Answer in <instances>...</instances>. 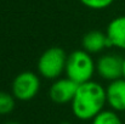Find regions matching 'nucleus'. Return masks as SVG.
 <instances>
[{"mask_svg":"<svg viewBox=\"0 0 125 124\" xmlns=\"http://www.w3.org/2000/svg\"><path fill=\"white\" fill-rule=\"evenodd\" d=\"M71 105L75 118L80 121H92L107 105L106 88L94 80L83 83L78 86Z\"/></svg>","mask_w":125,"mask_h":124,"instance_id":"f257e3e1","label":"nucleus"},{"mask_svg":"<svg viewBox=\"0 0 125 124\" xmlns=\"http://www.w3.org/2000/svg\"><path fill=\"white\" fill-rule=\"evenodd\" d=\"M96 72V62L85 50H75L67 57L66 63V76L71 80L75 82L77 84L92 80L94 73Z\"/></svg>","mask_w":125,"mask_h":124,"instance_id":"f03ea898","label":"nucleus"},{"mask_svg":"<svg viewBox=\"0 0 125 124\" xmlns=\"http://www.w3.org/2000/svg\"><path fill=\"white\" fill-rule=\"evenodd\" d=\"M68 55L61 47L52 46L45 50L38 60V72L42 78L56 80L66 71Z\"/></svg>","mask_w":125,"mask_h":124,"instance_id":"7ed1b4c3","label":"nucleus"},{"mask_svg":"<svg viewBox=\"0 0 125 124\" xmlns=\"http://www.w3.org/2000/svg\"><path fill=\"white\" fill-rule=\"evenodd\" d=\"M40 90V78L38 74L26 71L16 76L11 85V94L16 100L29 101L34 99Z\"/></svg>","mask_w":125,"mask_h":124,"instance_id":"20e7f679","label":"nucleus"},{"mask_svg":"<svg viewBox=\"0 0 125 124\" xmlns=\"http://www.w3.org/2000/svg\"><path fill=\"white\" fill-rule=\"evenodd\" d=\"M123 62L124 58L117 54L102 55L96 61V72L102 79L108 82L120 79L123 78Z\"/></svg>","mask_w":125,"mask_h":124,"instance_id":"39448f33","label":"nucleus"},{"mask_svg":"<svg viewBox=\"0 0 125 124\" xmlns=\"http://www.w3.org/2000/svg\"><path fill=\"white\" fill-rule=\"evenodd\" d=\"M79 84L71 80L69 78H58L50 86L49 95L52 102L57 105H66L72 102V100L75 96V92L78 90Z\"/></svg>","mask_w":125,"mask_h":124,"instance_id":"423d86ee","label":"nucleus"},{"mask_svg":"<svg viewBox=\"0 0 125 124\" xmlns=\"http://www.w3.org/2000/svg\"><path fill=\"white\" fill-rule=\"evenodd\" d=\"M107 105L115 112H125V79L109 82L106 88Z\"/></svg>","mask_w":125,"mask_h":124,"instance_id":"0eeeda50","label":"nucleus"},{"mask_svg":"<svg viewBox=\"0 0 125 124\" xmlns=\"http://www.w3.org/2000/svg\"><path fill=\"white\" fill-rule=\"evenodd\" d=\"M111 47H117L125 51V15L113 18L106 31Z\"/></svg>","mask_w":125,"mask_h":124,"instance_id":"6e6552de","label":"nucleus"},{"mask_svg":"<svg viewBox=\"0 0 125 124\" xmlns=\"http://www.w3.org/2000/svg\"><path fill=\"white\" fill-rule=\"evenodd\" d=\"M106 47H111L107 34L100 31H90L83 38V49L89 54H98Z\"/></svg>","mask_w":125,"mask_h":124,"instance_id":"1a4fd4ad","label":"nucleus"},{"mask_svg":"<svg viewBox=\"0 0 125 124\" xmlns=\"http://www.w3.org/2000/svg\"><path fill=\"white\" fill-rule=\"evenodd\" d=\"M91 124H124L122 122L119 114L113 110H103L100 112L94 119Z\"/></svg>","mask_w":125,"mask_h":124,"instance_id":"9d476101","label":"nucleus"},{"mask_svg":"<svg viewBox=\"0 0 125 124\" xmlns=\"http://www.w3.org/2000/svg\"><path fill=\"white\" fill-rule=\"evenodd\" d=\"M16 99L12 94L0 91V116H7L15 110Z\"/></svg>","mask_w":125,"mask_h":124,"instance_id":"9b49d317","label":"nucleus"},{"mask_svg":"<svg viewBox=\"0 0 125 124\" xmlns=\"http://www.w3.org/2000/svg\"><path fill=\"white\" fill-rule=\"evenodd\" d=\"M79 1L84 6L91 10H104L114 2V0H79Z\"/></svg>","mask_w":125,"mask_h":124,"instance_id":"f8f14e48","label":"nucleus"},{"mask_svg":"<svg viewBox=\"0 0 125 124\" xmlns=\"http://www.w3.org/2000/svg\"><path fill=\"white\" fill-rule=\"evenodd\" d=\"M123 78L125 79V58H124V62H123Z\"/></svg>","mask_w":125,"mask_h":124,"instance_id":"ddd939ff","label":"nucleus"},{"mask_svg":"<svg viewBox=\"0 0 125 124\" xmlns=\"http://www.w3.org/2000/svg\"><path fill=\"white\" fill-rule=\"evenodd\" d=\"M5 124H20V123H17V122H7V123H5Z\"/></svg>","mask_w":125,"mask_h":124,"instance_id":"4468645a","label":"nucleus"},{"mask_svg":"<svg viewBox=\"0 0 125 124\" xmlns=\"http://www.w3.org/2000/svg\"><path fill=\"white\" fill-rule=\"evenodd\" d=\"M61 124H71V123H69V122H62Z\"/></svg>","mask_w":125,"mask_h":124,"instance_id":"2eb2a0df","label":"nucleus"},{"mask_svg":"<svg viewBox=\"0 0 125 124\" xmlns=\"http://www.w3.org/2000/svg\"><path fill=\"white\" fill-rule=\"evenodd\" d=\"M124 124H125V123H124Z\"/></svg>","mask_w":125,"mask_h":124,"instance_id":"dca6fc26","label":"nucleus"}]
</instances>
